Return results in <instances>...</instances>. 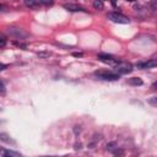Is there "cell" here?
Returning a JSON list of instances; mask_svg holds the SVG:
<instances>
[{"mask_svg": "<svg viewBox=\"0 0 157 157\" xmlns=\"http://www.w3.org/2000/svg\"><path fill=\"white\" fill-rule=\"evenodd\" d=\"M94 75L104 81H115L119 80V74H117L115 71H96Z\"/></svg>", "mask_w": 157, "mask_h": 157, "instance_id": "obj_1", "label": "cell"}, {"mask_svg": "<svg viewBox=\"0 0 157 157\" xmlns=\"http://www.w3.org/2000/svg\"><path fill=\"white\" fill-rule=\"evenodd\" d=\"M114 71L117 72V74H119V75H124V74H129V72H131L132 71V65L130 64V63H121V61H119L115 66H114Z\"/></svg>", "mask_w": 157, "mask_h": 157, "instance_id": "obj_2", "label": "cell"}, {"mask_svg": "<svg viewBox=\"0 0 157 157\" xmlns=\"http://www.w3.org/2000/svg\"><path fill=\"white\" fill-rule=\"evenodd\" d=\"M108 18L114 23H124V25L130 23L129 17H126V16H124L121 13H118V12H109L108 13Z\"/></svg>", "mask_w": 157, "mask_h": 157, "instance_id": "obj_3", "label": "cell"}, {"mask_svg": "<svg viewBox=\"0 0 157 157\" xmlns=\"http://www.w3.org/2000/svg\"><path fill=\"white\" fill-rule=\"evenodd\" d=\"M98 59L105 64H110V65H117L119 63V59H115L113 58L112 55H108V54H98Z\"/></svg>", "mask_w": 157, "mask_h": 157, "instance_id": "obj_4", "label": "cell"}, {"mask_svg": "<svg viewBox=\"0 0 157 157\" xmlns=\"http://www.w3.org/2000/svg\"><path fill=\"white\" fill-rule=\"evenodd\" d=\"M157 66V59H150L147 61H141L136 64V67L139 69H152Z\"/></svg>", "mask_w": 157, "mask_h": 157, "instance_id": "obj_5", "label": "cell"}, {"mask_svg": "<svg viewBox=\"0 0 157 157\" xmlns=\"http://www.w3.org/2000/svg\"><path fill=\"white\" fill-rule=\"evenodd\" d=\"M63 7L67 11H71V12H86L85 7H82L77 4H64Z\"/></svg>", "mask_w": 157, "mask_h": 157, "instance_id": "obj_6", "label": "cell"}, {"mask_svg": "<svg viewBox=\"0 0 157 157\" xmlns=\"http://www.w3.org/2000/svg\"><path fill=\"white\" fill-rule=\"evenodd\" d=\"M1 156H2V157H21V153L15 152V151H11V150H5V148H2V150H1Z\"/></svg>", "mask_w": 157, "mask_h": 157, "instance_id": "obj_7", "label": "cell"}, {"mask_svg": "<svg viewBox=\"0 0 157 157\" xmlns=\"http://www.w3.org/2000/svg\"><path fill=\"white\" fill-rule=\"evenodd\" d=\"M9 32L12 34V36H15V37H26L27 34L21 29V28H9Z\"/></svg>", "mask_w": 157, "mask_h": 157, "instance_id": "obj_8", "label": "cell"}, {"mask_svg": "<svg viewBox=\"0 0 157 157\" xmlns=\"http://www.w3.org/2000/svg\"><path fill=\"white\" fill-rule=\"evenodd\" d=\"M23 1H25V5L29 9H37L39 5H42L39 0H23Z\"/></svg>", "mask_w": 157, "mask_h": 157, "instance_id": "obj_9", "label": "cell"}, {"mask_svg": "<svg viewBox=\"0 0 157 157\" xmlns=\"http://www.w3.org/2000/svg\"><path fill=\"white\" fill-rule=\"evenodd\" d=\"M128 83L132 85V86H141L144 82H142V80L140 77H131V78L128 80Z\"/></svg>", "mask_w": 157, "mask_h": 157, "instance_id": "obj_10", "label": "cell"}, {"mask_svg": "<svg viewBox=\"0 0 157 157\" xmlns=\"http://www.w3.org/2000/svg\"><path fill=\"white\" fill-rule=\"evenodd\" d=\"M93 7H94L96 10H103V9H104L103 1H102V0H94V1H93Z\"/></svg>", "mask_w": 157, "mask_h": 157, "instance_id": "obj_11", "label": "cell"}, {"mask_svg": "<svg viewBox=\"0 0 157 157\" xmlns=\"http://www.w3.org/2000/svg\"><path fill=\"white\" fill-rule=\"evenodd\" d=\"M107 150H109V151H112V152H115V153H117L118 147H117V145H115L114 142H110V144H108V145H107Z\"/></svg>", "mask_w": 157, "mask_h": 157, "instance_id": "obj_12", "label": "cell"}, {"mask_svg": "<svg viewBox=\"0 0 157 157\" xmlns=\"http://www.w3.org/2000/svg\"><path fill=\"white\" fill-rule=\"evenodd\" d=\"M147 102H148V104H151V105H153V107H157V96L150 97V98L147 99Z\"/></svg>", "mask_w": 157, "mask_h": 157, "instance_id": "obj_13", "label": "cell"}, {"mask_svg": "<svg viewBox=\"0 0 157 157\" xmlns=\"http://www.w3.org/2000/svg\"><path fill=\"white\" fill-rule=\"evenodd\" d=\"M0 139H1L4 142H9V144H10V142H13L11 139H9V136H7L6 134H0Z\"/></svg>", "mask_w": 157, "mask_h": 157, "instance_id": "obj_14", "label": "cell"}, {"mask_svg": "<svg viewBox=\"0 0 157 157\" xmlns=\"http://www.w3.org/2000/svg\"><path fill=\"white\" fill-rule=\"evenodd\" d=\"M50 55H52L50 52H39V53H38V56H39V58H49Z\"/></svg>", "mask_w": 157, "mask_h": 157, "instance_id": "obj_15", "label": "cell"}, {"mask_svg": "<svg viewBox=\"0 0 157 157\" xmlns=\"http://www.w3.org/2000/svg\"><path fill=\"white\" fill-rule=\"evenodd\" d=\"M5 44H6V37H5L4 34H1V37H0V47L4 48Z\"/></svg>", "mask_w": 157, "mask_h": 157, "instance_id": "obj_16", "label": "cell"}, {"mask_svg": "<svg viewBox=\"0 0 157 157\" xmlns=\"http://www.w3.org/2000/svg\"><path fill=\"white\" fill-rule=\"evenodd\" d=\"M40 1V4H43V5H45V6H49V5H53V0H39Z\"/></svg>", "mask_w": 157, "mask_h": 157, "instance_id": "obj_17", "label": "cell"}, {"mask_svg": "<svg viewBox=\"0 0 157 157\" xmlns=\"http://www.w3.org/2000/svg\"><path fill=\"white\" fill-rule=\"evenodd\" d=\"M13 44L17 45V47H20V48H22V49H26L27 48V45L23 44V43H21V42H13Z\"/></svg>", "mask_w": 157, "mask_h": 157, "instance_id": "obj_18", "label": "cell"}, {"mask_svg": "<svg viewBox=\"0 0 157 157\" xmlns=\"http://www.w3.org/2000/svg\"><path fill=\"white\" fill-rule=\"evenodd\" d=\"M1 92H2V94L5 93V83L2 82V86H1Z\"/></svg>", "mask_w": 157, "mask_h": 157, "instance_id": "obj_19", "label": "cell"}, {"mask_svg": "<svg viewBox=\"0 0 157 157\" xmlns=\"http://www.w3.org/2000/svg\"><path fill=\"white\" fill-rule=\"evenodd\" d=\"M74 56H82V53H74Z\"/></svg>", "mask_w": 157, "mask_h": 157, "instance_id": "obj_20", "label": "cell"}, {"mask_svg": "<svg viewBox=\"0 0 157 157\" xmlns=\"http://www.w3.org/2000/svg\"><path fill=\"white\" fill-rule=\"evenodd\" d=\"M152 87H153V88H157V81H156V82L152 85Z\"/></svg>", "mask_w": 157, "mask_h": 157, "instance_id": "obj_21", "label": "cell"}, {"mask_svg": "<svg viewBox=\"0 0 157 157\" xmlns=\"http://www.w3.org/2000/svg\"><path fill=\"white\" fill-rule=\"evenodd\" d=\"M5 67H6V65H4V64H2V65H1V69H0V70H5Z\"/></svg>", "mask_w": 157, "mask_h": 157, "instance_id": "obj_22", "label": "cell"}, {"mask_svg": "<svg viewBox=\"0 0 157 157\" xmlns=\"http://www.w3.org/2000/svg\"><path fill=\"white\" fill-rule=\"evenodd\" d=\"M126 1H130V2H134L135 0H126Z\"/></svg>", "mask_w": 157, "mask_h": 157, "instance_id": "obj_23", "label": "cell"}]
</instances>
